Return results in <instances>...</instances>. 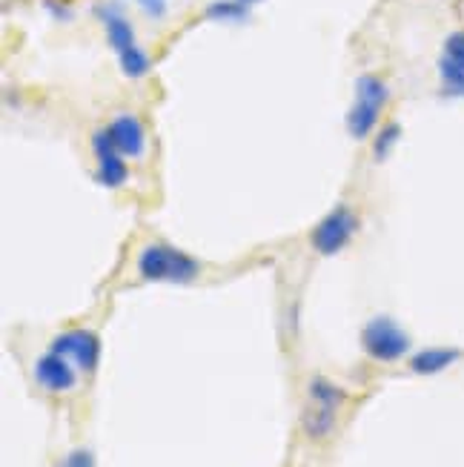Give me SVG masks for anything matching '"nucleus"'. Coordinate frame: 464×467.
Here are the masks:
<instances>
[{
	"label": "nucleus",
	"instance_id": "f8f14e48",
	"mask_svg": "<svg viewBox=\"0 0 464 467\" xmlns=\"http://www.w3.org/2000/svg\"><path fill=\"white\" fill-rule=\"evenodd\" d=\"M107 37H109V44L118 49V55L135 47V37H132L129 20H127V17H120V15H115V12H107Z\"/></svg>",
	"mask_w": 464,
	"mask_h": 467
},
{
	"label": "nucleus",
	"instance_id": "4468645a",
	"mask_svg": "<svg viewBox=\"0 0 464 467\" xmlns=\"http://www.w3.org/2000/svg\"><path fill=\"white\" fill-rule=\"evenodd\" d=\"M396 140H398V127L396 124L381 130V135L376 138V158H385L390 152V147L396 144Z\"/></svg>",
	"mask_w": 464,
	"mask_h": 467
},
{
	"label": "nucleus",
	"instance_id": "a211bd4d",
	"mask_svg": "<svg viewBox=\"0 0 464 467\" xmlns=\"http://www.w3.org/2000/svg\"><path fill=\"white\" fill-rule=\"evenodd\" d=\"M241 4H253V0H241Z\"/></svg>",
	"mask_w": 464,
	"mask_h": 467
},
{
	"label": "nucleus",
	"instance_id": "20e7f679",
	"mask_svg": "<svg viewBox=\"0 0 464 467\" xmlns=\"http://www.w3.org/2000/svg\"><path fill=\"white\" fill-rule=\"evenodd\" d=\"M361 348L376 361H398L410 350V338L393 318L378 316L361 330Z\"/></svg>",
	"mask_w": 464,
	"mask_h": 467
},
{
	"label": "nucleus",
	"instance_id": "dca6fc26",
	"mask_svg": "<svg viewBox=\"0 0 464 467\" xmlns=\"http://www.w3.org/2000/svg\"><path fill=\"white\" fill-rule=\"evenodd\" d=\"M57 467H95V462H92V453L89 451H72Z\"/></svg>",
	"mask_w": 464,
	"mask_h": 467
},
{
	"label": "nucleus",
	"instance_id": "f03ea898",
	"mask_svg": "<svg viewBox=\"0 0 464 467\" xmlns=\"http://www.w3.org/2000/svg\"><path fill=\"white\" fill-rule=\"evenodd\" d=\"M341 401H345V390L335 388L327 379H313L310 381V401L304 410V431L310 439H325L338 416Z\"/></svg>",
	"mask_w": 464,
	"mask_h": 467
},
{
	"label": "nucleus",
	"instance_id": "f257e3e1",
	"mask_svg": "<svg viewBox=\"0 0 464 467\" xmlns=\"http://www.w3.org/2000/svg\"><path fill=\"white\" fill-rule=\"evenodd\" d=\"M198 261L190 258L167 244H152L138 258V273L147 281H172V284H187L198 275Z\"/></svg>",
	"mask_w": 464,
	"mask_h": 467
},
{
	"label": "nucleus",
	"instance_id": "9b49d317",
	"mask_svg": "<svg viewBox=\"0 0 464 467\" xmlns=\"http://www.w3.org/2000/svg\"><path fill=\"white\" fill-rule=\"evenodd\" d=\"M461 358L459 350H450V348H430V350H421L410 358V368L413 373L418 376H433V373H441L448 370L450 364H456Z\"/></svg>",
	"mask_w": 464,
	"mask_h": 467
},
{
	"label": "nucleus",
	"instance_id": "423d86ee",
	"mask_svg": "<svg viewBox=\"0 0 464 467\" xmlns=\"http://www.w3.org/2000/svg\"><path fill=\"white\" fill-rule=\"evenodd\" d=\"M52 350L72 358L80 370H95L100 358V338L89 330H69L52 341Z\"/></svg>",
	"mask_w": 464,
	"mask_h": 467
},
{
	"label": "nucleus",
	"instance_id": "6e6552de",
	"mask_svg": "<svg viewBox=\"0 0 464 467\" xmlns=\"http://www.w3.org/2000/svg\"><path fill=\"white\" fill-rule=\"evenodd\" d=\"M95 155H98V178L100 184L107 187H120L127 181V164L120 152L115 150V144L109 140L107 132H98L95 135Z\"/></svg>",
	"mask_w": 464,
	"mask_h": 467
},
{
	"label": "nucleus",
	"instance_id": "0eeeda50",
	"mask_svg": "<svg viewBox=\"0 0 464 467\" xmlns=\"http://www.w3.org/2000/svg\"><path fill=\"white\" fill-rule=\"evenodd\" d=\"M35 379L44 384L46 390L52 393H67L75 388V370L69 368V358L60 356L55 350H49L46 356H40L35 364Z\"/></svg>",
	"mask_w": 464,
	"mask_h": 467
},
{
	"label": "nucleus",
	"instance_id": "f3484780",
	"mask_svg": "<svg viewBox=\"0 0 464 467\" xmlns=\"http://www.w3.org/2000/svg\"><path fill=\"white\" fill-rule=\"evenodd\" d=\"M138 4L152 17H164V12H167V0H138Z\"/></svg>",
	"mask_w": 464,
	"mask_h": 467
},
{
	"label": "nucleus",
	"instance_id": "7ed1b4c3",
	"mask_svg": "<svg viewBox=\"0 0 464 467\" xmlns=\"http://www.w3.org/2000/svg\"><path fill=\"white\" fill-rule=\"evenodd\" d=\"M387 100V87L381 84L378 78L373 75H365L356 80V104L347 115V127H350V135L356 138H365L373 132V127L378 124V115H381V107H385Z\"/></svg>",
	"mask_w": 464,
	"mask_h": 467
},
{
	"label": "nucleus",
	"instance_id": "39448f33",
	"mask_svg": "<svg viewBox=\"0 0 464 467\" xmlns=\"http://www.w3.org/2000/svg\"><path fill=\"white\" fill-rule=\"evenodd\" d=\"M356 227H358L356 215L347 207H335L318 221V227L313 230L310 241L321 255H335L338 250L347 247V241L353 238Z\"/></svg>",
	"mask_w": 464,
	"mask_h": 467
},
{
	"label": "nucleus",
	"instance_id": "2eb2a0df",
	"mask_svg": "<svg viewBox=\"0 0 464 467\" xmlns=\"http://www.w3.org/2000/svg\"><path fill=\"white\" fill-rule=\"evenodd\" d=\"M207 15L210 17H224V20H230V17H241V15H244V6H241V4H212L207 9Z\"/></svg>",
	"mask_w": 464,
	"mask_h": 467
},
{
	"label": "nucleus",
	"instance_id": "9d476101",
	"mask_svg": "<svg viewBox=\"0 0 464 467\" xmlns=\"http://www.w3.org/2000/svg\"><path fill=\"white\" fill-rule=\"evenodd\" d=\"M107 135H109V140H112L120 155L138 158L140 152H144V127H140L138 120L129 118V115L115 118L109 124V130H107Z\"/></svg>",
	"mask_w": 464,
	"mask_h": 467
},
{
	"label": "nucleus",
	"instance_id": "1a4fd4ad",
	"mask_svg": "<svg viewBox=\"0 0 464 467\" xmlns=\"http://www.w3.org/2000/svg\"><path fill=\"white\" fill-rule=\"evenodd\" d=\"M441 80L453 95H464V32H453L441 55Z\"/></svg>",
	"mask_w": 464,
	"mask_h": 467
},
{
	"label": "nucleus",
	"instance_id": "ddd939ff",
	"mask_svg": "<svg viewBox=\"0 0 464 467\" xmlns=\"http://www.w3.org/2000/svg\"><path fill=\"white\" fill-rule=\"evenodd\" d=\"M120 67H124V72L129 78H140V75H147V69H150V57L138 47H132L127 52H120Z\"/></svg>",
	"mask_w": 464,
	"mask_h": 467
}]
</instances>
